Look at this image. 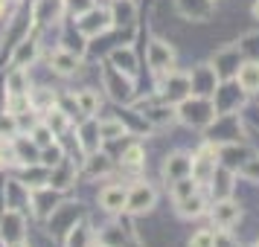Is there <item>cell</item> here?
Segmentation results:
<instances>
[{
	"instance_id": "ab89813d",
	"label": "cell",
	"mask_w": 259,
	"mask_h": 247,
	"mask_svg": "<svg viewBox=\"0 0 259 247\" xmlns=\"http://www.w3.org/2000/svg\"><path fill=\"white\" fill-rule=\"evenodd\" d=\"M169 189H172V201H184V198H189V195H195L201 189V183L195 180V177L189 175V177H181V180H175V183H169Z\"/></svg>"
},
{
	"instance_id": "9f6ffc18",
	"label": "cell",
	"mask_w": 259,
	"mask_h": 247,
	"mask_svg": "<svg viewBox=\"0 0 259 247\" xmlns=\"http://www.w3.org/2000/svg\"><path fill=\"white\" fill-rule=\"evenodd\" d=\"M256 244H259V241H256Z\"/></svg>"
},
{
	"instance_id": "d590c367",
	"label": "cell",
	"mask_w": 259,
	"mask_h": 247,
	"mask_svg": "<svg viewBox=\"0 0 259 247\" xmlns=\"http://www.w3.org/2000/svg\"><path fill=\"white\" fill-rule=\"evenodd\" d=\"M41 122H44L47 128H53V134H56V137L70 128V117H67L61 108H50V111H44V114H41Z\"/></svg>"
},
{
	"instance_id": "2e32d148",
	"label": "cell",
	"mask_w": 259,
	"mask_h": 247,
	"mask_svg": "<svg viewBox=\"0 0 259 247\" xmlns=\"http://www.w3.org/2000/svg\"><path fill=\"white\" fill-rule=\"evenodd\" d=\"M175 9L184 21L192 24H207L215 12V3L212 0H175Z\"/></svg>"
},
{
	"instance_id": "d4e9b609",
	"label": "cell",
	"mask_w": 259,
	"mask_h": 247,
	"mask_svg": "<svg viewBox=\"0 0 259 247\" xmlns=\"http://www.w3.org/2000/svg\"><path fill=\"white\" fill-rule=\"evenodd\" d=\"M12 152H15V163H18V166L38 163V157H41V149H38L26 134H18V137L12 140Z\"/></svg>"
},
{
	"instance_id": "603a6c76",
	"label": "cell",
	"mask_w": 259,
	"mask_h": 247,
	"mask_svg": "<svg viewBox=\"0 0 259 247\" xmlns=\"http://www.w3.org/2000/svg\"><path fill=\"white\" fill-rule=\"evenodd\" d=\"M236 84L245 96H253L259 93V61H242L239 70H236Z\"/></svg>"
},
{
	"instance_id": "db71d44e",
	"label": "cell",
	"mask_w": 259,
	"mask_h": 247,
	"mask_svg": "<svg viewBox=\"0 0 259 247\" xmlns=\"http://www.w3.org/2000/svg\"><path fill=\"white\" fill-rule=\"evenodd\" d=\"M12 247H29V244H26V241H21V244H12Z\"/></svg>"
},
{
	"instance_id": "7bdbcfd3",
	"label": "cell",
	"mask_w": 259,
	"mask_h": 247,
	"mask_svg": "<svg viewBox=\"0 0 259 247\" xmlns=\"http://www.w3.org/2000/svg\"><path fill=\"white\" fill-rule=\"evenodd\" d=\"M99 244L105 247H125V235H122V230L119 227H105V230H99Z\"/></svg>"
},
{
	"instance_id": "ba28073f",
	"label": "cell",
	"mask_w": 259,
	"mask_h": 247,
	"mask_svg": "<svg viewBox=\"0 0 259 247\" xmlns=\"http://www.w3.org/2000/svg\"><path fill=\"white\" fill-rule=\"evenodd\" d=\"M0 238H3L6 247L26 241V218L21 210H9V207L3 210V215H0Z\"/></svg>"
},
{
	"instance_id": "d6a6232c",
	"label": "cell",
	"mask_w": 259,
	"mask_h": 247,
	"mask_svg": "<svg viewBox=\"0 0 259 247\" xmlns=\"http://www.w3.org/2000/svg\"><path fill=\"white\" fill-rule=\"evenodd\" d=\"M29 90L32 87H29V73H26V67H12V70L6 73V96H24Z\"/></svg>"
},
{
	"instance_id": "30bf717a",
	"label": "cell",
	"mask_w": 259,
	"mask_h": 247,
	"mask_svg": "<svg viewBox=\"0 0 259 247\" xmlns=\"http://www.w3.org/2000/svg\"><path fill=\"white\" fill-rule=\"evenodd\" d=\"M64 12H67L64 0H32V6H29L32 26H38V29L59 24L61 18H64Z\"/></svg>"
},
{
	"instance_id": "5b68a950",
	"label": "cell",
	"mask_w": 259,
	"mask_h": 247,
	"mask_svg": "<svg viewBox=\"0 0 259 247\" xmlns=\"http://www.w3.org/2000/svg\"><path fill=\"white\" fill-rule=\"evenodd\" d=\"M242 59H245V56H242L239 44H224L222 50H215L210 64H212V70H215V76H219V82H233Z\"/></svg>"
},
{
	"instance_id": "1f68e13d",
	"label": "cell",
	"mask_w": 259,
	"mask_h": 247,
	"mask_svg": "<svg viewBox=\"0 0 259 247\" xmlns=\"http://www.w3.org/2000/svg\"><path fill=\"white\" fill-rule=\"evenodd\" d=\"M175 210H178V215H181V218H201V215L210 210V207H207V198L201 195V189H198L195 195H189V198L178 201Z\"/></svg>"
},
{
	"instance_id": "d6986e66",
	"label": "cell",
	"mask_w": 259,
	"mask_h": 247,
	"mask_svg": "<svg viewBox=\"0 0 259 247\" xmlns=\"http://www.w3.org/2000/svg\"><path fill=\"white\" fill-rule=\"evenodd\" d=\"M76 177H79V169H76V163H73L70 157H61L56 166H50L47 186L59 189V192H67V189L76 183Z\"/></svg>"
},
{
	"instance_id": "f6af8a7d",
	"label": "cell",
	"mask_w": 259,
	"mask_h": 247,
	"mask_svg": "<svg viewBox=\"0 0 259 247\" xmlns=\"http://www.w3.org/2000/svg\"><path fill=\"white\" fill-rule=\"evenodd\" d=\"M61 157H64V152H61V145L59 142H53V145H47V149H41V157H38V163L41 166H56L61 160Z\"/></svg>"
},
{
	"instance_id": "8fae6325",
	"label": "cell",
	"mask_w": 259,
	"mask_h": 247,
	"mask_svg": "<svg viewBox=\"0 0 259 247\" xmlns=\"http://www.w3.org/2000/svg\"><path fill=\"white\" fill-rule=\"evenodd\" d=\"M207 212L212 218V227H219V230H230V227H236L242 221V207L233 198H219Z\"/></svg>"
},
{
	"instance_id": "484cf974",
	"label": "cell",
	"mask_w": 259,
	"mask_h": 247,
	"mask_svg": "<svg viewBox=\"0 0 259 247\" xmlns=\"http://www.w3.org/2000/svg\"><path fill=\"white\" fill-rule=\"evenodd\" d=\"M125 198H128V189L111 183L99 192V207L108 212H125Z\"/></svg>"
},
{
	"instance_id": "ffe728a7",
	"label": "cell",
	"mask_w": 259,
	"mask_h": 247,
	"mask_svg": "<svg viewBox=\"0 0 259 247\" xmlns=\"http://www.w3.org/2000/svg\"><path fill=\"white\" fill-rule=\"evenodd\" d=\"M29 26H32V15H29V12H18V15H15L12 24H9V29L3 32V47H0V56H3L6 50L12 53L15 44H18V41H24V38L29 35Z\"/></svg>"
},
{
	"instance_id": "4dcf8cb0",
	"label": "cell",
	"mask_w": 259,
	"mask_h": 247,
	"mask_svg": "<svg viewBox=\"0 0 259 247\" xmlns=\"http://www.w3.org/2000/svg\"><path fill=\"white\" fill-rule=\"evenodd\" d=\"M114 169V163H111V157H108L105 152H91V154H84V177H102L108 175Z\"/></svg>"
},
{
	"instance_id": "f907efd6",
	"label": "cell",
	"mask_w": 259,
	"mask_h": 247,
	"mask_svg": "<svg viewBox=\"0 0 259 247\" xmlns=\"http://www.w3.org/2000/svg\"><path fill=\"white\" fill-rule=\"evenodd\" d=\"M187 247H212V230H195Z\"/></svg>"
},
{
	"instance_id": "ac0fdd59",
	"label": "cell",
	"mask_w": 259,
	"mask_h": 247,
	"mask_svg": "<svg viewBox=\"0 0 259 247\" xmlns=\"http://www.w3.org/2000/svg\"><path fill=\"white\" fill-rule=\"evenodd\" d=\"M140 117L152 125V128H166V125H172L175 122V105H166V102H160L157 96H154L152 102H146L140 111Z\"/></svg>"
},
{
	"instance_id": "e575fe53",
	"label": "cell",
	"mask_w": 259,
	"mask_h": 247,
	"mask_svg": "<svg viewBox=\"0 0 259 247\" xmlns=\"http://www.w3.org/2000/svg\"><path fill=\"white\" fill-rule=\"evenodd\" d=\"M91 241H94V233L84 221H76L64 233V247H91Z\"/></svg>"
},
{
	"instance_id": "f1b7e54d",
	"label": "cell",
	"mask_w": 259,
	"mask_h": 247,
	"mask_svg": "<svg viewBox=\"0 0 259 247\" xmlns=\"http://www.w3.org/2000/svg\"><path fill=\"white\" fill-rule=\"evenodd\" d=\"M3 195H6V207L9 210H24V207H29V186L21 183L18 177L15 180H6Z\"/></svg>"
},
{
	"instance_id": "7a4b0ae2",
	"label": "cell",
	"mask_w": 259,
	"mask_h": 247,
	"mask_svg": "<svg viewBox=\"0 0 259 247\" xmlns=\"http://www.w3.org/2000/svg\"><path fill=\"white\" fill-rule=\"evenodd\" d=\"M102 87H105V93L114 99V102H119V105H128V102H134V79L131 76H125L122 70H117L111 61H102Z\"/></svg>"
},
{
	"instance_id": "f5cc1de1",
	"label": "cell",
	"mask_w": 259,
	"mask_h": 247,
	"mask_svg": "<svg viewBox=\"0 0 259 247\" xmlns=\"http://www.w3.org/2000/svg\"><path fill=\"white\" fill-rule=\"evenodd\" d=\"M250 12H253V18H256V21H259V0H256V3H253V9H250Z\"/></svg>"
},
{
	"instance_id": "3957f363",
	"label": "cell",
	"mask_w": 259,
	"mask_h": 247,
	"mask_svg": "<svg viewBox=\"0 0 259 247\" xmlns=\"http://www.w3.org/2000/svg\"><path fill=\"white\" fill-rule=\"evenodd\" d=\"M160 84H157V99L166 102V105H178L184 102L187 96H192V84H189V73L181 70H169L163 76H157Z\"/></svg>"
},
{
	"instance_id": "44dd1931",
	"label": "cell",
	"mask_w": 259,
	"mask_h": 247,
	"mask_svg": "<svg viewBox=\"0 0 259 247\" xmlns=\"http://www.w3.org/2000/svg\"><path fill=\"white\" fill-rule=\"evenodd\" d=\"M38 56H41V44H38V38H29L26 35L24 41H18L15 50L9 53V61H12V67H29V64H35Z\"/></svg>"
},
{
	"instance_id": "836d02e7",
	"label": "cell",
	"mask_w": 259,
	"mask_h": 247,
	"mask_svg": "<svg viewBox=\"0 0 259 247\" xmlns=\"http://www.w3.org/2000/svg\"><path fill=\"white\" fill-rule=\"evenodd\" d=\"M47 177H50V169L41 163H29V166H21V172H18V180L26 183L29 189L35 186H47Z\"/></svg>"
},
{
	"instance_id": "c3c4849f",
	"label": "cell",
	"mask_w": 259,
	"mask_h": 247,
	"mask_svg": "<svg viewBox=\"0 0 259 247\" xmlns=\"http://www.w3.org/2000/svg\"><path fill=\"white\" fill-rule=\"evenodd\" d=\"M212 247H239V238L230 230H212Z\"/></svg>"
},
{
	"instance_id": "816d5d0a",
	"label": "cell",
	"mask_w": 259,
	"mask_h": 247,
	"mask_svg": "<svg viewBox=\"0 0 259 247\" xmlns=\"http://www.w3.org/2000/svg\"><path fill=\"white\" fill-rule=\"evenodd\" d=\"M6 9H9V0H0V18L6 15Z\"/></svg>"
},
{
	"instance_id": "83f0119b",
	"label": "cell",
	"mask_w": 259,
	"mask_h": 247,
	"mask_svg": "<svg viewBox=\"0 0 259 247\" xmlns=\"http://www.w3.org/2000/svg\"><path fill=\"white\" fill-rule=\"evenodd\" d=\"M233 177H236V172H230V169H224V166L219 163V169H215L212 177L207 180L210 189H212V195H215V201L219 198H230V195H233Z\"/></svg>"
},
{
	"instance_id": "7c38bea8",
	"label": "cell",
	"mask_w": 259,
	"mask_h": 247,
	"mask_svg": "<svg viewBox=\"0 0 259 247\" xmlns=\"http://www.w3.org/2000/svg\"><path fill=\"white\" fill-rule=\"evenodd\" d=\"M253 154H256V152H253L247 142H239V140L222 142V145H219V163H222L224 169H230V172H239V169L253 157Z\"/></svg>"
},
{
	"instance_id": "e0dca14e",
	"label": "cell",
	"mask_w": 259,
	"mask_h": 247,
	"mask_svg": "<svg viewBox=\"0 0 259 247\" xmlns=\"http://www.w3.org/2000/svg\"><path fill=\"white\" fill-rule=\"evenodd\" d=\"M160 175H163L166 183H175V180H181V177H189L192 175V154H187V152L166 154Z\"/></svg>"
},
{
	"instance_id": "7dc6e473",
	"label": "cell",
	"mask_w": 259,
	"mask_h": 247,
	"mask_svg": "<svg viewBox=\"0 0 259 247\" xmlns=\"http://www.w3.org/2000/svg\"><path fill=\"white\" fill-rule=\"evenodd\" d=\"M236 175L245 177V180H250V183H259V154H253V157H250V160L236 172Z\"/></svg>"
},
{
	"instance_id": "9c48e42d",
	"label": "cell",
	"mask_w": 259,
	"mask_h": 247,
	"mask_svg": "<svg viewBox=\"0 0 259 247\" xmlns=\"http://www.w3.org/2000/svg\"><path fill=\"white\" fill-rule=\"evenodd\" d=\"M215 169H219V145L207 140L198 152L192 154V177L198 183H207Z\"/></svg>"
},
{
	"instance_id": "52a82bcc",
	"label": "cell",
	"mask_w": 259,
	"mask_h": 247,
	"mask_svg": "<svg viewBox=\"0 0 259 247\" xmlns=\"http://www.w3.org/2000/svg\"><path fill=\"white\" fill-rule=\"evenodd\" d=\"M154 204H157V189H154L149 180H137V183L128 189L125 212H131V215H146V212L154 210Z\"/></svg>"
},
{
	"instance_id": "277c9868",
	"label": "cell",
	"mask_w": 259,
	"mask_h": 247,
	"mask_svg": "<svg viewBox=\"0 0 259 247\" xmlns=\"http://www.w3.org/2000/svg\"><path fill=\"white\" fill-rule=\"evenodd\" d=\"M111 26H114V24H111V12H108L105 6H91L84 15L76 18V29H79V35H82L84 41L105 35Z\"/></svg>"
},
{
	"instance_id": "b9f144b4",
	"label": "cell",
	"mask_w": 259,
	"mask_h": 247,
	"mask_svg": "<svg viewBox=\"0 0 259 247\" xmlns=\"http://www.w3.org/2000/svg\"><path fill=\"white\" fill-rule=\"evenodd\" d=\"M29 140L35 142L38 149H47V145H53V142H59L56 140V134H53V128H47L44 122H38L35 128L29 131Z\"/></svg>"
},
{
	"instance_id": "f546056e",
	"label": "cell",
	"mask_w": 259,
	"mask_h": 247,
	"mask_svg": "<svg viewBox=\"0 0 259 247\" xmlns=\"http://www.w3.org/2000/svg\"><path fill=\"white\" fill-rule=\"evenodd\" d=\"M108 61L117 67V70H122L125 76H137V53L131 47H117V50H111V56H108Z\"/></svg>"
},
{
	"instance_id": "74e56055",
	"label": "cell",
	"mask_w": 259,
	"mask_h": 247,
	"mask_svg": "<svg viewBox=\"0 0 259 247\" xmlns=\"http://www.w3.org/2000/svg\"><path fill=\"white\" fill-rule=\"evenodd\" d=\"M119 163H122V169H143V163H146V152H143L140 142H128V145L122 149Z\"/></svg>"
},
{
	"instance_id": "5bb4252c",
	"label": "cell",
	"mask_w": 259,
	"mask_h": 247,
	"mask_svg": "<svg viewBox=\"0 0 259 247\" xmlns=\"http://www.w3.org/2000/svg\"><path fill=\"white\" fill-rule=\"evenodd\" d=\"M59 204H61V192L59 189H53V186L29 189V207H32V212H35L38 218H50Z\"/></svg>"
},
{
	"instance_id": "bcb514c9",
	"label": "cell",
	"mask_w": 259,
	"mask_h": 247,
	"mask_svg": "<svg viewBox=\"0 0 259 247\" xmlns=\"http://www.w3.org/2000/svg\"><path fill=\"white\" fill-rule=\"evenodd\" d=\"M56 108H61L67 117H82V111H79V102H76V93H64V96H59V102H56ZM84 119V117H82Z\"/></svg>"
},
{
	"instance_id": "6da1fadb",
	"label": "cell",
	"mask_w": 259,
	"mask_h": 247,
	"mask_svg": "<svg viewBox=\"0 0 259 247\" xmlns=\"http://www.w3.org/2000/svg\"><path fill=\"white\" fill-rule=\"evenodd\" d=\"M175 117L178 122H184L187 128H210L212 119L219 117V111H215V102H212L210 96H187L184 102H178L175 105Z\"/></svg>"
},
{
	"instance_id": "60d3db41",
	"label": "cell",
	"mask_w": 259,
	"mask_h": 247,
	"mask_svg": "<svg viewBox=\"0 0 259 247\" xmlns=\"http://www.w3.org/2000/svg\"><path fill=\"white\" fill-rule=\"evenodd\" d=\"M76 102H79V111H82V117H96V111H99V93L91 90V87H84L76 93Z\"/></svg>"
},
{
	"instance_id": "7402d4cb",
	"label": "cell",
	"mask_w": 259,
	"mask_h": 247,
	"mask_svg": "<svg viewBox=\"0 0 259 247\" xmlns=\"http://www.w3.org/2000/svg\"><path fill=\"white\" fill-rule=\"evenodd\" d=\"M47 64L53 73H59V76H73V73H79L82 67V56H76V53H67V50H56V53H50L47 56Z\"/></svg>"
},
{
	"instance_id": "9a60e30c",
	"label": "cell",
	"mask_w": 259,
	"mask_h": 247,
	"mask_svg": "<svg viewBox=\"0 0 259 247\" xmlns=\"http://www.w3.org/2000/svg\"><path fill=\"white\" fill-rule=\"evenodd\" d=\"M189 84H192V93L195 96H210L215 93V87H219V76L212 70V64H195L192 73H189Z\"/></svg>"
},
{
	"instance_id": "11a10c76",
	"label": "cell",
	"mask_w": 259,
	"mask_h": 247,
	"mask_svg": "<svg viewBox=\"0 0 259 247\" xmlns=\"http://www.w3.org/2000/svg\"><path fill=\"white\" fill-rule=\"evenodd\" d=\"M15 3H21V0H15Z\"/></svg>"
},
{
	"instance_id": "4fadbf2b",
	"label": "cell",
	"mask_w": 259,
	"mask_h": 247,
	"mask_svg": "<svg viewBox=\"0 0 259 247\" xmlns=\"http://www.w3.org/2000/svg\"><path fill=\"white\" fill-rule=\"evenodd\" d=\"M84 218V210L82 204H59L53 215H50V233L53 235H64L70 230L76 221H82Z\"/></svg>"
},
{
	"instance_id": "ee69618b",
	"label": "cell",
	"mask_w": 259,
	"mask_h": 247,
	"mask_svg": "<svg viewBox=\"0 0 259 247\" xmlns=\"http://www.w3.org/2000/svg\"><path fill=\"white\" fill-rule=\"evenodd\" d=\"M21 131H18V119H15V114H0V137H6V140H12V137H18Z\"/></svg>"
},
{
	"instance_id": "681fc988",
	"label": "cell",
	"mask_w": 259,
	"mask_h": 247,
	"mask_svg": "<svg viewBox=\"0 0 259 247\" xmlns=\"http://www.w3.org/2000/svg\"><path fill=\"white\" fill-rule=\"evenodd\" d=\"M64 6H67V12L73 15V18H79V15H84L91 6H96L94 0H64Z\"/></svg>"
},
{
	"instance_id": "8d00e7d4",
	"label": "cell",
	"mask_w": 259,
	"mask_h": 247,
	"mask_svg": "<svg viewBox=\"0 0 259 247\" xmlns=\"http://www.w3.org/2000/svg\"><path fill=\"white\" fill-rule=\"evenodd\" d=\"M128 134V125L122 122V119L111 117V119H99V137L102 142L105 140H119V137H125Z\"/></svg>"
},
{
	"instance_id": "6f0895ef",
	"label": "cell",
	"mask_w": 259,
	"mask_h": 247,
	"mask_svg": "<svg viewBox=\"0 0 259 247\" xmlns=\"http://www.w3.org/2000/svg\"><path fill=\"white\" fill-rule=\"evenodd\" d=\"M256 247H259V244H256Z\"/></svg>"
},
{
	"instance_id": "f35d334b",
	"label": "cell",
	"mask_w": 259,
	"mask_h": 247,
	"mask_svg": "<svg viewBox=\"0 0 259 247\" xmlns=\"http://www.w3.org/2000/svg\"><path fill=\"white\" fill-rule=\"evenodd\" d=\"M29 102H32V108H35L38 114H44V111H50V108H56L59 96L53 93L50 87H38V90H29Z\"/></svg>"
},
{
	"instance_id": "8992f818",
	"label": "cell",
	"mask_w": 259,
	"mask_h": 247,
	"mask_svg": "<svg viewBox=\"0 0 259 247\" xmlns=\"http://www.w3.org/2000/svg\"><path fill=\"white\" fill-rule=\"evenodd\" d=\"M146 61H149V70L154 76H163V73L175 70V50L163 38H152L146 47Z\"/></svg>"
},
{
	"instance_id": "cb8c5ba5",
	"label": "cell",
	"mask_w": 259,
	"mask_h": 247,
	"mask_svg": "<svg viewBox=\"0 0 259 247\" xmlns=\"http://www.w3.org/2000/svg\"><path fill=\"white\" fill-rule=\"evenodd\" d=\"M76 134H79V145H82V152H84V154L99 152V145H102V137H99V119H96V117H84Z\"/></svg>"
},
{
	"instance_id": "4316f807",
	"label": "cell",
	"mask_w": 259,
	"mask_h": 247,
	"mask_svg": "<svg viewBox=\"0 0 259 247\" xmlns=\"http://www.w3.org/2000/svg\"><path fill=\"white\" fill-rule=\"evenodd\" d=\"M111 24L114 26H131L137 21V3L134 0H111Z\"/></svg>"
}]
</instances>
